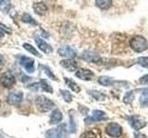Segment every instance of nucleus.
Instances as JSON below:
<instances>
[{
	"label": "nucleus",
	"instance_id": "nucleus-26",
	"mask_svg": "<svg viewBox=\"0 0 148 138\" xmlns=\"http://www.w3.org/2000/svg\"><path fill=\"white\" fill-rule=\"evenodd\" d=\"M60 92H61V94L63 96V99H64L65 101H66V102H68V103L71 102L72 96L71 94V92H69L68 90H60Z\"/></svg>",
	"mask_w": 148,
	"mask_h": 138
},
{
	"label": "nucleus",
	"instance_id": "nucleus-6",
	"mask_svg": "<svg viewBox=\"0 0 148 138\" xmlns=\"http://www.w3.org/2000/svg\"><path fill=\"white\" fill-rule=\"evenodd\" d=\"M15 76H14L11 73L6 72L0 76V83L2 84L5 87H11L14 84H15Z\"/></svg>",
	"mask_w": 148,
	"mask_h": 138
},
{
	"label": "nucleus",
	"instance_id": "nucleus-24",
	"mask_svg": "<svg viewBox=\"0 0 148 138\" xmlns=\"http://www.w3.org/2000/svg\"><path fill=\"white\" fill-rule=\"evenodd\" d=\"M22 21L24 23L31 24L32 26H36L37 25V22L34 20V18H32L31 15H29V14H24V15L22 16Z\"/></svg>",
	"mask_w": 148,
	"mask_h": 138
},
{
	"label": "nucleus",
	"instance_id": "nucleus-5",
	"mask_svg": "<svg viewBox=\"0 0 148 138\" xmlns=\"http://www.w3.org/2000/svg\"><path fill=\"white\" fill-rule=\"evenodd\" d=\"M129 123L131 124V126L135 129V130H141L142 128H143L146 125L145 120H143L140 116H136V115H132V116L128 118Z\"/></svg>",
	"mask_w": 148,
	"mask_h": 138
},
{
	"label": "nucleus",
	"instance_id": "nucleus-8",
	"mask_svg": "<svg viewBox=\"0 0 148 138\" xmlns=\"http://www.w3.org/2000/svg\"><path fill=\"white\" fill-rule=\"evenodd\" d=\"M81 58L86 62L95 63V64H97L101 61V57L99 55L95 52H91V51H85L84 53H82Z\"/></svg>",
	"mask_w": 148,
	"mask_h": 138
},
{
	"label": "nucleus",
	"instance_id": "nucleus-7",
	"mask_svg": "<svg viewBox=\"0 0 148 138\" xmlns=\"http://www.w3.org/2000/svg\"><path fill=\"white\" fill-rule=\"evenodd\" d=\"M21 66L25 69L28 73H34V60L30 57L21 56L20 59Z\"/></svg>",
	"mask_w": 148,
	"mask_h": 138
},
{
	"label": "nucleus",
	"instance_id": "nucleus-1",
	"mask_svg": "<svg viewBox=\"0 0 148 138\" xmlns=\"http://www.w3.org/2000/svg\"><path fill=\"white\" fill-rule=\"evenodd\" d=\"M130 45L131 48L136 53H142L143 51H145L148 47V43L146 39L143 36H134L133 38L130 41Z\"/></svg>",
	"mask_w": 148,
	"mask_h": 138
},
{
	"label": "nucleus",
	"instance_id": "nucleus-22",
	"mask_svg": "<svg viewBox=\"0 0 148 138\" xmlns=\"http://www.w3.org/2000/svg\"><path fill=\"white\" fill-rule=\"evenodd\" d=\"M45 138H60L58 129L53 128V129H49L48 131H46Z\"/></svg>",
	"mask_w": 148,
	"mask_h": 138
},
{
	"label": "nucleus",
	"instance_id": "nucleus-29",
	"mask_svg": "<svg viewBox=\"0 0 148 138\" xmlns=\"http://www.w3.org/2000/svg\"><path fill=\"white\" fill-rule=\"evenodd\" d=\"M138 64L145 68H148V57H140L138 58Z\"/></svg>",
	"mask_w": 148,
	"mask_h": 138
},
{
	"label": "nucleus",
	"instance_id": "nucleus-18",
	"mask_svg": "<svg viewBox=\"0 0 148 138\" xmlns=\"http://www.w3.org/2000/svg\"><path fill=\"white\" fill-rule=\"evenodd\" d=\"M65 82H66L67 86L69 87V89H71V90H73L74 92H76V93H79V92L81 91V87H79L75 82L72 81L71 79H69V78H65Z\"/></svg>",
	"mask_w": 148,
	"mask_h": 138
},
{
	"label": "nucleus",
	"instance_id": "nucleus-36",
	"mask_svg": "<svg viewBox=\"0 0 148 138\" xmlns=\"http://www.w3.org/2000/svg\"><path fill=\"white\" fill-rule=\"evenodd\" d=\"M8 3H9V2L8 1H0V6H3V5L8 4Z\"/></svg>",
	"mask_w": 148,
	"mask_h": 138
},
{
	"label": "nucleus",
	"instance_id": "nucleus-30",
	"mask_svg": "<svg viewBox=\"0 0 148 138\" xmlns=\"http://www.w3.org/2000/svg\"><path fill=\"white\" fill-rule=\"evenodd\" d=\"M80 138H96V135L92 132L89 131V132H85L82 133Z\"/></svg>",
	"mask_w": 148,
	"mask_h": 138
},
{
	"label": "nucleus",
	"instance_id": "nucleus-9",
	"mask_svg": "<svg viewBox=\"0 0 148 138\" xmlns=\"http://www.w3.org/2000/svg\"><path fill=\"white\" fill-rule=\"evenodd\" d=\"M58 53L60 56L68 57L69 59H71L76 56V51L72 47H71V46H68V45L61 46V47L58 49Z\"/></svg>",
	"mask_w": 148,
	"mask_h": 138
},
{
	"label": "nucleus",
	"instance_id": "nucleus-37",
	"mask_svg": "<svg viewBox=\"0 0 148 138\" xmlns=\"http://www.w3.org/2000/svg\"><path fill=\"white\" fill-rule=\"evenodd\" d=\"M0 106H1V101H0Z\"/></svg>",
	"mask_w": 148,
	"mask_h": 138
},
{
	"label": "nucleus",
	"instance_id": "nucleus-33",
	"mask_svg": "<svg viewBox=\"0 0 148 138\" xmlns=\"http://www.w3.org/2000/svg\"><path fill=\"white\" fill-rule=\"evenodd\" d=\"M71 133H74L75 132V126H74V122H73V119L72 117H71Z\"/></svg>",
	"mask_w": 148,
	"mask_h": 138
},
{
	"label": "nucleus",
	"instance_id": "nucleus-16",
	"mask_svg": "<svg viewBox=\"0 0 148 138\" xmlns=\"http://www.w3.org/2000/svg\"><path fill=\"white\" fill-rule=\"evenodd\" d=\"M95 5L100 9H108L112 6V1L111 0H96Z\"/></svg>",
	"mask_w": 148,
	"mask_h": 138
},
{
	"label": "nucleus",
	"instance_id": "nucleus-38",
	"mask_svg": "<svg viewBox=\"0 0 148 138\" xmlns=\"http://www.w3.org/2000/svg\"><path fill=\"white\" fill-rule=\"evenodd\" d=\"M0 138H3V137H2V136H0Z\"/></svg>",
	"mask_w": 148,
	"mask_h": 138
},
{
	"label": "nucleus",
	"instance_id": "nucleus-20",
	"mask_svg": "<svg viewBox=\"0 0 148 138\" xmlns=\"http://www.w3.org/2000/svg\"><path fill=\"white\" fill-rule=\"evenodd\" d=\"M40 86H41L42 89H43L44 91L48 92V93H53L52 87H51V85L45 79H41L40 80Z\"/></svg>",
	"mask_w": 148,
	"mask_h": 138
},
{
	"label": "nucleus",
	"instance_id": "nucleus-32",
	"mask_svg": "<svg viewBox=\"0 0 148 138\" xmlns=\"http://www.w3.org/2000/svg\"><path fill=\"white\" fill-rule=\"evenodd\" d=\"M38 87H39V84H38V83H34V84H32V86H29V87H28V89H32V90L36 91L37 89H38Z\"/></svg>",
	"mask_w": 148,
	"mask_h": 138
},
{
	"label": "nucleus",
	"instance_id": "nucleus-27",
	"mask_svg": "<svg viewBox=\"0 0 148 138\" xmlns=\"http://www.w3.org/2000/svg\"><path fill=\"white\" fill-rule=\"evenodd\" d=\"M41 67L44 69V72L45 73V75L47 76L49 78H51L52 80H57V77H56V76L52 73V71L50 70V68H49V67L45 66H41Z\"/></svg>",
	"mask_w": 148,
	"mask_h": 138
},
{
	"label": "nucleus",
	"instance_id": "nucleus-35",
	"mask_svg": "<svg viewBox=\"0 0 148 138\" xmlns=\"http://www.w3.org/2000/svg\"><path fill=\"white\" fill-rule=\"evenodd\" d=\"M5 33H6V30H5L3 28L0 26V38H1V37H3Z\"/></svg>",
	"mask_w": 148,
	"mask_h": 138
},
{
	"label": "nucleus",
	"instance_id": "nucleus-25",
	"mask_svg": "<svg viewBox=\"0 0 148 138\" xmlns=\"http://www.w3.org/2000/svg\"><path fill=\"white\" fill-rule=\"evenodd\" d=\"M134 99V93L133 91H129L125 94L124 98H123V101L126 104H131Z\"/></svg>",
	"mask_w": 148,
	"mask_h": 138
},
{
	"label": "nucleus",
	"instance_id": "nucleus-28",
	"mask_svg": "<svg viewBox=\"0 0 148 138\" xmlns=\"http://www.w3.org/2000/svg\"><path fill=\"white\" fill-rule=\"evenodd\" d=\"M57 129H58V131L60 138H65V137H66L67 130H66V125H65V124H62V125L58 126Z\"/></svg>",
	"mask_w": 148,
	"mask_h": 138
},
{
	"label": "nucleus",
	"instance_id": "nucleus-34",
	"mask_svg": "<svg viewBox=\"0 0 148 138\" xmlns=\"http://www.w3.org/2000/svg\"><path fill=\"white\" fill-rule=\"evenodd\" d=\"M4 64H5V59H4V57L2 56V55L0 54V70L3 68Z\"/></svg>",
	"mask_w": 148,
	"mask_h": 138
},
{
	"label": "nucleus",
	"instance_id": "nucleus-21",
	"mask_svg": "<svg viewBox=\"0 0 148 138\" xmlns=\"http://www.w3.org/2000/svg\"><path fill=\"white\" fill-rule=\"evenodd\" d=\"M98 82H99V84H101L102 86L108 87V86L112 85L113 79L109 76H100L98 78Z\"/></svg>",
	"mask_w": 148,
	"mask_h": 138
},
{
	"label": "nucleus",
	"instance_id": "nucleus-14",
	"mask_svg": "<svg viewBox=\"0 0 148 138\" xmlns=\"http://www.w3.org/2000/svg\"><path fill=\"white\" fill-rule=\"evenodd\" d=\"M32 8H34V12L37 15L43 16L47 11V7H46L45 4L44 2H35L32 5Z\"/></svg>",
	"mask_w": 148,
	"mask_h": 138
},
{
	"label": "nucleus",
	"instance_id": "nucleus-31",
	"mask_svg": "<svg viewBox=\"0 0 148 138\" xmlns=\"http://www.w3.org/2000/svg\"><path fill=\"white\" fill-rule=\"evenodd\" d=\"M139 81H140V83H141V84H143V85H148V74H147V75H145V76H142Z\"/></svg>",
	"mask_w": 148,
	"mask_h": 138
},
{
	"label": "nucleus",
	"instance_id": "nucleus-10",
	"mask_svg": "<svg viewBox=\"0 0 148 138\" xmlns=\"http://www.w3.org/2000/svg\"><path fill=\"white\" fill-rule=\"evenodd\" d=\"M22 98H23L22 92H21V91L13 92V93H10L8 96L7 101H8V104L13 105V106H17L21 102Z\"/></svg>",
	"mask_w": 148,
	"mask_h": 138
},
{
	"label": "nucleus",
	"instance_id": "nucleus-19",
	"mask_svg": "<svg viewBox=\"0 0 148 138\" xmlns=\"http://www.w3.org/2000/svg\"><path fill=\"white\" fill-rule=\"evenodd\" d=\"M23 47H24V49L26 51H28V52H29L30 53L35 55V56H37V57H42V55L39 53L38 51H37L32 45H31L29 43H24V44H23Z\"/></svg>",
	"mask_w": 148,
	"mask_h": 138
},
{
	"label": "nucleus",
	"instance_id": "nucleus-12",
	"mask_svg": "<svg viewBox=\"0 0 148 138\" xmlns=\"http://www.w3.org/2000/svg\"><path fill=\"white\" fill-rule=\"evenodd\" d=\"M35 43L37 44V46L39 47V49L42 51V52H44L45 53H50L52 52V47L47 43H45L44 40H42L41 38H35Z\"/></svg>",
	"mask_w": 148,
	"mask_h": 138
},
{
	"label": "nucleus",
	"instance_id": "nucleus-4",
	"mask_svg": "<svg viewBox=\"0 0 148 138\" xmlns=\"http://www.w3.org/2000/svg\"><path fill=\"white\" fill-rule=\"evenodd\" d=\"M106 120H108V117L106 116V114L102 112V110H94L92 112V116L87 117L84 122L85 123H92V122H99V121H106Z\"/></svg>",
	"mask_w": 148,
	"mask_h": 138
},
{
	"label": "nucleus",
	"instance_id": "nucleus-13",
	"mask_svg": "<svg viewBox=\"0 0 148 138\" xmlns=\"http://www.w3.org/2000/svg\"><path fill=\"white\" fill-rule=\"evenodd\" d=\"M60 64L65 68L67 69L68 71L69 72H73L75 71L77 69V64L75 61H73L72 59H65V60H62V61H60Z\"/></svg>",
	"mask_w": 148,
	"mask_h": 138
},
{
	"label": "nucleus",
	"instance_id": "nucleus-11",
	"mask_svg": "<svg viewBox=\"0 0 148 138\" xmlns=\"http://www.w3.org/2000/svg\"><path fill=\"white\" fill-rule=\"evenodd\" d=\"M75 76L82 80H87L88 81V80H91L92 78L94 77L95 74H94V72L89 70V69L82 68V69H79V70L76 72Z\"/></svg>",
	"mask_w": 148,
	"mask_h": 138
},
{
	"label": "nucleus",
	"instance_id": "nucleus-2",
	"mask_svg": "<svg viewBox=\"0 0 148 138\" xmlns=\"http://www.w3.org/2000/svg\"><path fill=\"white\" fill-rule=\"evenodd\" d=\"M35 105L37 110L41 112H47L54 108V102L45 96H39L35 99Z\"/></svg>",
	"mask_w": 148,
	"mask_h": 138
},
{
	"label": "nucleus",
	"instance_id": "nucleus-17",
	"mask_svg": "<svg viewBox=\"0 0 148 138\" xmlns=\"http://www.w3.org/2000/svg\"><path fill=\"white\" fill-rule=\"evenodd\" d=\"M140 104L142 107H148V89H143L140 97Z\"/></svg>",
	"mask_w": 148,
	"mask_h": 138
},
{
	"label": "nucleus",
	"instance_id": "nucleus-3",
	"mask_svg": "<svg viewBox=\"0 0 148 138\" xmlns=\"http://www.w3.org/2000/svg\"><path fill=\"white\" fill-rule=\"evenodd\" d=\"M106 132L111 137H119L122 135V128L119 123L110 122L106 126Z\"/></svg>",
	"mask_w": 148,
	"mask_h": 138
},
{
	"label": "nucleus",
	"instance_id": "nucleus-23",
	"mask_svg": "<svg viewBox=\"0 0 148 138\" xmlns=\"http://www.w3.org/2000/svg\"><path fill=\"white\" fill-rule=\"evenodd\" d=\"M89 94L92 95L96 100H98V101L105 100V99H106V95L103 94V93H101V92H99V91H96V90H90V91H89Z\"/></svg>",
	"mask_w": 148,
	"mask_h": 138
},
{
	"label": "nucleus",
	"instance_id": "nucleus-15",
	"mask_svg": "<svg viewBox=\"0 0 148 138\" xmlns=\"http://www.w3.org/2000/svg\"><path fill=\"white\" fill-rule=\"evenodd\" d=\"M62 118H63V116H62L61 112L58 109L55 110L50 116V123L51 124H58L61 122Z\"/></svg>",
	"mask_w": 148,
	"mask_h": 138
}]
</instances>
